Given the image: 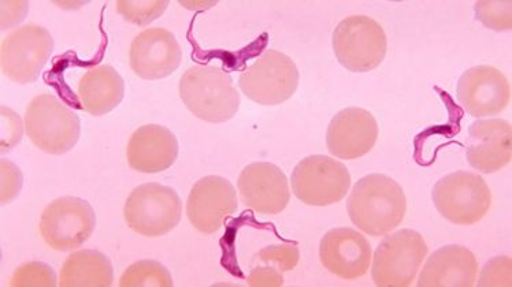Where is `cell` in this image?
<instances>
[{
	"instance_id": "cell-1",
	"label": "cell",
	"mask_w": 512,
	"mask_h": 287,
	"mask_svg": "<svg viewBox=\"0 0 512 287\" xmlns=\"http://www.w3.org/2000/svg\"><path fill=\"white\" fill-rule=\"evenodd\" d=\"M348 215L371 237L387 236L402 225L407 199L402 186L384 174H370L356 182L347 201Z\"/></svg>"
},
{
	"instance_id": "cell-2",
	"label": "cell",
	"mask_w": 512,
	"mask_h": 287,
	"mask_svg": "<svg viewBox=\"0 0 512 287\" xmlns=\"http://www.w3.org/2000/svg\"><path fill=\"white\" fill-rule=\"evenodd\" d=\"M180 98L195 117L204 122L230 121L240 106L232 78L214 66H194L180 80Z\"/></svg>"
},
{
	"instance_id": "cell-3",
	"label": "cell",
	"mask_w": 512,
	"mask_h": 287,
	"mask_svg": "<svg viewBox=\"0 0 512 287\" xmlns=\"http://www.w3.org/2000/svg\"><path fill=\"white\" fill-rule=\"evenodd\" d=\"M25 132L29 139L48 155H65L80 139L81 123L72 108L53 95L43 93L28 104Z\"/></svg>"
},
{
	"instance_id": "cell-4",
	"label": "cell",
	"mask_w": 512,
	"mask_h": 287,
	"mask_svg": "<svg viewBox=\"0 0 512 287\" xmlns=\"http://www.w3.org/2000/svg\"><path fill=\"white\" fill-rule=\"evenodd\" d=\"M126 225L144 237H161L176 229L183 203L176 190L161 184H144L132 190L124 207Z\"/></svg>"
},
{
	"instance_id": "cell-5",
	"label": "cell",
	"mask_w": 512,
	"mask_h": 287,
	"mask_svg": "<svg viewBox=\"0 0 512 287\" xmlns=\"http://www.w3.org/2000/svg\"><path fill=\"white\" fill-rule=\"evenodd\" d=\"M437 211L454 225L478 223L492 204V193L484 178L469 171L445 175L433 188Z\"/></svg>"
},
{
	"instance_id": "cell-6",
	"label": "cell",
	"mask_w": 512,
	"mask_h": 287,
	"mask_svg": "<svg viewBox=\"0 0 512 287\" xmlns=\"http://www.w3.org/2000/svg\"><path fill=\"white\" fill-rule=\"evenodd\" d=\"M332 43L337 61L354 73L376 69L388 51L384 29L366 16H352L341 21L333 32Z\"/></svg>"
},
{
	"instance_id": "cell-7",
	"label": "cell",
	"mask_w": 512,
	"mask_h": 287,
	"mask_svg": "<svg viewBox=\"0 0 512 287\" xmlns=\"http://www.w3.org/2000/svg\"><path fill=\"white\" fill-rule=\"evenodd\" d=\"M428 255V245L418 231L403 229L385 237L374 253L371 277L377 286H410Z\"/></svg>"
},
{
	"instance_id": "cell-8",
	"label": "cell",
	"mask_w": 512,
	"mask_h": 287,
	"mask_svg": "<svg viewBox=\"0 0 512 287\" xmlns=\"http://www.w3.org/2000/svg\"><path fill=\"white\" fill-rule=\"evenodd\" d=\"M299 78L298 67L288 55L269 50L241 73L239 87L252 102L276 106L292 98Z\"/></svg>"
},
{
	"instance_id": "cell-9",
	"label": "cell",
	"mask_w": 512,
	"mask_h": 287,
	"mask_svg": "<svg viewBox=\"0 0 512 287\" xmlns=\"http://www.w3.org/2000/svg\"><path fill=\"white\" fill-rule=\"evenodd\" d=\"M95 226L92 205L79 197L66 196L44 208L39 230L44 242L54 251L70 252L92 237Z\"/></svg>"
},
{
	"instance_id": "cell-10",
	"label": "cell",
	"mask_w": 512,
	"mask_h": 287,
	"mask_svg": "<svg viewBox=\"0 0 512 287\" xmlns=\"http://www.w3.org/2000/svg\"><path fill=\"white\" fill-rule=\"evenodd\" d=\"M293 193L302 203L326 207L340 203L351 188L347 167L324 155L300 160L291 177Z\"/></svg>"
},
{
	"instance_id": "cell-11",
	"label": "cell",
	"mask_w": 512,
	"mask_h": 287,
	"mask_svg": "<svg viewBox=\"0 0 512 287\" xmlns=\"http://www.w3.org/2000/svg\"><path fill=\"white\" fill-rule=\"evenodd\" d=\"M53 51L54 39L46 28L37 25L21 26L2 41V72L18 84L35 82Z\"/></svg>"
},
{
	"instance_id": "cell-12",
	"label": "cell",
	"mask_w": 512,
	"mask_h": 287,
	"mask_svg": "<svg viewBox=\"0 0 512 287\" xmlns=\"http://www.w3.org/2000/svg\"><path fill=\"white\" fill-rule=\"evenodd\" d=\"M239 207L235 186L225 178L210 175L199 180L189 193L187 215L191 225L203 234H214Z\"/></svg>"
},
{
	"instance_id": "cell-13",
	"label": "cell",
	"mask_w": 512,
	"mask_h": 287,
	"mask_svg": "<svg viewBox=\"0 0 512 287\" xmlns=\"http://www.w3.org/2000/svg\"><path fill=\"white\" fill-rule=\"evenodd\" d=\"M459 103L476 118L502 113L511 102V85L500 70L476 66L466 70L456 89Z\"/></svg>"
},
{
	"instance_id": "cell-14",
	"label": "cell",
	"mask_w": 512,
	"mask_h": 287,
	"mask_svg": "<svg viewBox=\"0 0 512 287\" xmlns=\"http://www.w3.org/2000/svg\"><path fill=\"white\" fill-rule=\"evenodd\" d=\"M183 62V48L165 28H148L136 36L129 51L131 69L143 80H162Z\"/></svg>"
},
{
	"instance_id": "cell-15",
	"label": "cell",
	"mask_w": 512,
	"mask_h": 287,
	"mask_svg": "<svg viewBox=\"0 0 512 287\" xmlns=\"http://www.w3.org/2000/svg\"><path fill=\"white\" fill-rule=\"evenodd\" d=\"M237 188L244 205L262 215L280 214L291 200L283 170L269 162L248 164L241 171Z\"/></svg>"
},
{
	"instance_id": "cell-16",
	"label": "cell",
	"mask_w": 512,
	"mask_h": 287,
	"mask_svg": "<svg viewBox=\"0 0 512 287\" xmlns=\"http://www.w3.org/2000/svg\"><path fill=\"white\" fill-rule=\"evenodd\" d=\"M370 242L351 227H337L328 231L319 244L322 266L341 279L354 281L366 275L371 264Z\"/></svg>"
},
{
	"instance_id": "cell-17",
	"label": "cell",
	"mask_w": 512,
	"mask_h": 287,
	"mask_svg": "<svg viewBox=\"0 0 512 287\" xmlns=\"http://www.w3.org/2000/svg\"><path fill=\"white\" fill-rule=\"evenodd\" d=\"M376 118L365 108H344L330 122L326 144L336 158L352 160L369 154L378 140Z\"/></svg>"
},
{
	"instance_id": "cell-18",
	"label": "cell",
	"mask_w": 512,
	"mask_h": 287,
	"mask_svg": "<svg viewBox=\"0 0 512 287\" xmlns=\"http://www.w3.org/2000/svg\"><path fill=\"white\" fill-rule=\"evenodd\" d=\"M512 128L504 119L471 123L467 137V160L481 173H496L511 163Z\"/></svg>"
},
{
	"instance_id": "cell-19",
	"label": "cell",
	"mask_w": 512,
	"mask_h": 287,
	"mask_svg": "<svg viewBox=\"0 0 512 287\" xmlns=\"http://www.w3.org/2000/svg\"><path fill=\"white\" fill-rule=\"evenodd\" d=\"M178 156V141L172 130L159 125L142 126L132 134L126 148L131 169L157 174L170 169Z\"/></svg>"
},
{
	"instance_id": "cell-20",
	"label": "cell",
	"mask_w": 512,
	"mask_h": 287,
	"mask_svg": "<svg viewBox=\"0 0 512 287\" xmlns=\"http://www.w3.org/2000/svg\"><path fill=\"white\" fill-rule=\"evenodd\" d=\"M478 275L476 255L462 245H447L433 253L422 268L418 286H473Z\"/></svg>"
},
{
	"instance_id": "cell-21",
	"label": "cell",
	"mask_w": 512,
	"mask_h": 287,
	"mask_svg": "<svg viewBox=\"0 0 512 287\" xmlns=\"http://www.w3.org/2000/svg\"><path fill=\"white\" fill-rule=\"evenodd\" d=\"M77 96L88 114L100 117L111 113L124 100L125 82L113 66L98 65L81 77Z\"/></svg>"
},
{
	"instance_id": "cell-22",
	"label": "cell",
	"mask_w": 512,
	"mask_h": 287,
	"mask_svg": "<svg viewBox=\"0 0 512 287\" xmlns=\"http://www.w3.org/2000/svg\"><path fill=\"white\" fill-rule=\"evenodd\" d=\"M113 278V266L103 253L81 249L63 263L59 286H111Z\"/></svg>"
},
{
	"instance_id": "cell-23",
	"label": "cell",
	"mask_w": 512,
	"mask_h": 287,
	"mask_svg": "<svg viewBox=\"0 0 512 287\" xmlns=\"http://www.w3.org/2000/svg\"><path fill=\"white\" fill-rule=\"evenodd\" d=\"M172 274L168 268L155 260H140L126 268L120 279V286H173Z\"/></svg>"
},
{
	"instance_id": "cell-24",
	"label": "cell",
	"mask_w": 512,
	"mask_h": 287,
	"mask_svg": "<svg viewBox=\"0 0 512 287\" xmlns=\"http://www.w3.org/2000/svg\"><path fill=\"white\" fill-rule=\"evenodd\" d=\"M168 6L169 2H124V0H120L117 3V10L126 21L144 26L161 17Z\"/></svg>"
},
{
	"instance_id": "cell-25",
	"label": "cell",
	"mask_w": 512,
	"mask_h": 287,
	"mask_svg": "<svg viewBox=\"0 0 512 287\" xmlns=\"http://www.w3.org/2000/svg\"><path fill=\"white\" fill-rule=\"evenodd\" d=\"M476 16L493 31H510L512 28L511 2H478Z\"/></svg>"
},
{
	"instance_id": "cell-26",
	"label": "cell",
	"mask_w": 512,
	"mask_h": 287,
	"mask_svg": "<svg viewBox=\"0 0 512 287\" xmlns=\"http://www.w3.org/2000/svg\"><path fill=\"white\" fill-rule=\"evenodd\" d=\"M57 275L44 263H28L17 268L10 279V286H55Z\"/></svg>"
},
{
	"instance_id": "cell-27",
	"label": "cell",
	"mask_w": 512,
	"mask_h": 287,
	"mask_svg": "<svg viewBox=\"0 0 512 287\" xmlns=\"http://www.w3.org/2000/svg\"><path fill=\"white\" fill-rule=\"evenodd\" d=\"M299 249L296 246H269L258 253L256 259L263 264H273L281 271H289L299 263Z\"/></svg>"
},
{
	"instance_id": "cell-28",
	"label": "cell",
	"mask_w": 512,
	"mask_h": 287,
	"mask_svg": "<svg viewBox=\"0 0 512 287\" xmlns=\"http://www.w3.org/2000/svg\"><path fill=\"white\" fill-rule=\"evenodd\" d=\"M480 286H511V259L502 256L492 259L481 272Z\"/></svg>"
},
{
	"instance_id": "cell-29",
	"label": "cell",
	"mask_w": 512,
	"mask_h": 287,
	"mask_svg": "<svg viewBox=\"0 0 512 287\" xmlns=\"http://www.w3.org/2000/svg\"><path fill=\"white\" fill-rule=\"evenodd\" d=\"M2 204L13 201L22 188V174L16 164L10 160L2 159Z\"/></svg>"
},
{
	"instance_id": "cell-30",
	"label": "cell",
	"mask_w": 512,
	"mask_h": 287,
	"mask_svg": "<svg viewBox=\"0 0 512 287\" xmlns=\"http://www.w3.org/2000/svg\"><path fill=\"white\" fill-rule=\"evenodd\" d=\"M22 133L24 129L20 117L10 108L2 107V152L9 151L20 143Z\"/></svg>"
},
{
	"instance_id": "cell-31",
	"label": "cell",
	"mask_w": 512,
	"mask_h": 287,
	"mask_svg": "<svg viewBox=\"0 0 512 287\" xmlns=\"http://www.w3.org/2000/svg\"><path fill=\"white\" fill-rule=\"evenodd\" d=\"M284 279L276 270L270 267H258L251 272L248 283L251 286H281Z\"/></svg>"
}]
</instances>
